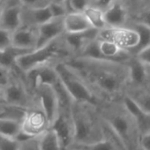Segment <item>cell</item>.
<instances>
[{"mask_svg": "<svg viewBox=\"0 0 150 150\" xmlns=\"http://www.w3.org/2000/svg\"><path fill=\"white\" fill-rule=\"evenodd\" d=\"M66 61L83 77L100 103L120 99L129 86L127 62L78 57Z\"/></svg>", "mask_w": 150, "mask_h": 150, "instance_id": "6da1fadb", "label": "cell"}, {"mask_svg": "<svg viewBox=\"0 0 150 150\" xmlns=\"http://www.w3.org/2000/svg\"><path fill=\"white\" fill-rule=\"evenodd\" d=\"M98 107L102 117L118 133L127 150H140V133L137 122L124 106L121 98L103 102Z\"/></svg>", "mask_w": 150, "mask_h": 150, "instance_id": "7a4b0ae2", "label": "cell"}, {"mask_svg": "<svg viewBox=\"0 0 150 150\" xmlns=\"http://www.w3.org/2000/svg\"><path fill=\"white\" fill-rule=\"evenodd\" d=\"M74 142L91 144L103 139L102 116L97 105L74 103L72 109Z\"/></svg>", "mask_w": 150, "mask_h": 150, "instance_id": "3957f363", "label": "cell"}, {"mask_svg": "<svg viewBox=\"0 0 150 150\" xmlns=\"http://www.w3.org/2000/svg\"><path fill=\"white\" fill-rule=\"evenodd\" d=\"M70 58H71V53L62 35L42 47L36 48L22 55L18 58L16 64L25 73L35 66L55 64L58 61H66Z\"/></svg>", "mask_w": 150, "mask_h": 150, "instance_id": "277c9868", "label": "cell"}, {"mask_svg": "<svg viewBox=\"0 0 150 150\" xmlns=\"http://www.w3.org/2000/svg\"><path fill=\"white\" fill-rule=\"evenodd\" d=\"M60 82L68 91L75 103H89L99 106L100 101L81 75L67 61L55 63Z\"/></svg>", "mask_w": 150, "mask_h": 150, "instance_id": "5b68a950", "label": "cell"}, {"mask_svg": "<svg viewBox=\"0 0 150 150\" xmlns=\"http://www.w3.org/2000/svg\"><path fill=\"white\" fill-rule=\"evenodd\" d=\"M50 126V125L46 114L35 99L34 104L26 110L21 122L22 132L30 137H38L47 132Z\"/></svg>", "mask_w": 150, "mask_h": 150, "instance_id": "8992f818", "label": "cell"}, {"mask_svg": "<svg viewBox=\"0 0 150 150\" xmlns=\"http://www.w3.org/2000/svg\"><path fill=\"white\" fill-rule=\"evenodd\" d=\"M98 38L114 42L128 52L138 45L139 40L138 32L132 27H107L99 30Z\"/></svg>", "mask_w": 150, "mask_h": 150, "instance_id": "52a82bcc", "label": "cell"}, {"mask_svg": "<svg viewBox=\"0 0 150 150\" xmlns=\"http://www.w3.org/2000/svg\"><path fill=\"white\" fill-rule=\"evenodd\" d=\"M55 64H47L35 66L25 72V78L28 88L34 94L35 90L41 86H55L58 81V74Z\"/></svg>", "mask_w": 150, "mask_h": 150, "instance_id": "ba28073f", "label": "cell"}, {"mask_svg": "<svg viewBox=\"0 0 150 150\" xmlns=\"http://www.w3.org/2000/svg\"><path fill=\"white\" fill-rule=\"evenodd\" d=\"M34 97L39 103L49 119L50 125H51L59 113L58 97L54 86L44 85L39 87L35 90Z\"/></svg>", "mask_w": 150, "mask_h": 150, "instance_id": "9c48e42d", "label": "cell"}, {"mask_svg": "<svg viewBox=\"0 0 150 150\" xmlns=\"http://www.w3.org/2000/svg\"><path fill=\"white\" fill-rule=\"evenodd\" d=\"M50 129H51L56 134L62 150L68 149L74 142L72 115L59 113L54 122L50 125Z\"/></svg>", "mask_w": 150, "mask_h": 150, "instance_id": "30bf717a", "label": "cell"}, {"mask_svg": "<svg viewBox=\"0 0 150 150\" xmlns=\"http://www.w3.org/2000/svg\"><path fill=\"white\" fill-rule=\"evenodd\" d=\"M4 88L6 104L28 109L35 101L30 95L28 88L21 82H9Z\"/></svg>", "mask_w": 150, "mask_h": 150, "instance_id": "8fae6325", "label": "cell"}, {"mask_svg": "<svg viewBox=\"0 0 150 150\" xmlns=\"http://www.w3.org/2000/svg\"><path fill=\"white\" fill-rule=\"evenodd\" d=\"M98 35L99 30L93 28L88 30L78 33H64L63 37L71 53V56L76 57L90 42L97 39Z\"/></svg>", "mask_w": 150, "mask_h": 150, "instance_id": "7c38bea8", "label": "cell"}, {"mask_svg": "<svg viewBox=\"0 0 150 150\" xmlns=\"http://www.w3.org/2000/svg\"><path fill=\"white\" fill-rule=\"evenodd\" d=\"M37 33L38 39L36 48L42 47L62 36L65 33L64 17L52 18L49 21L39 26L37 28Z\"/></svg>", "mask_w": 150, "mask_h": 150, "instance_id": "4fadbf2b", "label": "cell"}, {"mask_svg": "<svg viewBox=\"0 0 150 150\" xmlns=\"http://www.w3.org/2000/svg\"><path fill=\"white\" fill-rule=\"evenodd\" d=\"M7 1L3 11L0 28L14 32L22 26V6L20 2L10 4Z\"/></svg>", "mask_w": 150, "mask_h": 150, "instance_id": "5bb4252c", "label": "cell"}, {"mask_svg": "<svg viewBox=\"0 0 150 150\" xmlns=\"http://www.w3.org/2000/svg\"><path fill=\"white\" fill-rule=\"evenodd\" d=\"M104 17L108 27H125L129 18L127 6L122 0H118L104 10Z\"/></svg>", "mask_w": 150, "mask_h": 150, "instance_id": "9a60e30c", "label": "cell"}, {"mask_svg": "<svg viewBox=\"0 0 150 150\" xmlns=\"http://www.w3.org/2000/svg\"><path fill=\"white\" fill-rule=\"evenodd\" d=\"M22 26L35 28L53 18L50 6L41 8H28L22 6Z\"/></svg>", "mask_w": 150, "mask_h": 150, "instance_id": "2e32d148", "label": "cell"}, {"mask_svg": "<svg viewBox=\"0 0 150 150\" xmlns=\"http://www.w3.org/2000/svg\"><path fill=\"white\" fill-rule=\"evenodd\" d=\"M38 39L37 28L21 26L13 32V46L19 49L33 50L36 48Z\"/></svg>", "mask_w": 150, "mask_h": 150, "instance_id": "e0dca14e", "label": "cell"}, {"mask_svg": "<svg viewBox=\"0 0 150 150\" xmlns=\"http://www.w3.org/2000/svg\"><path fill=\"white\" fill-rule=\"evenodd\" d=\"M129 71V86L143 87L148 81V74L146 72V65L135 56H132L128 61Z\"/></svg>", "mask_w": 150, "mask_h": 150, "instance_id": "ac0fdd59", "label": "cell"}, {"mask_svg": "<svg viewBox=\"0 0 150 150\" xmlns=\"http://www.w3.org/2000/svg\"><path fill=\"white\" fill-rule=\"evenodd\" d=\"M65 33H78L93 28L84 13L69 12L64 17Z\"/></svg>", "mask_w": 150, "mask_h": 150, "instance_id": "d6986e66", "label": "cell"}, {"mask_svg": "<svg viewBox=\"0 0 150 150\" xmlns=\"http://www.w3.org/2000/svg\"><path fill=\"white\" fill-rule=\"evenodd\" d=\"M125 94L130 96L140 107V109L150 114V88L143 87H128Z\"/></svg>", "mask_w": 150, "mask_h": 150, "instance_id": "ffe728a7", "label": "cell"}, {"mask_svg": "<svg viewBox=\"0 0 150 150\" xmlns=\"http://www.w3.org/2000/svg\"><path fill=\"white\" fill-rule=\"evenodd\" d=\"M31 50L19 49L14 46H11L6 50H0V66H2L7 70L17 67V60L22 55L29 52Z\"/></svg>", "mask_w": 150, "mask_h": 150, "instance_id": "44dd1931", "label": "cell"}, {"mask_svg": "<svg viewBox=\"0 0 150 150\" xmlns=\"http://www.w3.org/2000/svg\"><path fill=\"white\" fill-rule=\"evenodd\" d=\"M133 29H135L139 36V43L138 45L132 49V50L129 51V53L132 56H136L138 55L140 51H142L143 50H145L146 48H147L148 46H150V28L146 25H145L144 23H141L139 21H134L131 26Z\"/></svg>", "mask_w": 150, "mask_h": 150, "instance_id": "7402d4cb", "label": "cell"}, {"mask_svg": "<svg viewBox=\"0 0 150 150\" xmlns=\"http://www.w3.org/2000/svg\"><path fill=\"white\" fill-rule=\"evenodd\" d=\"M21 122L22 120L11 117L0 118V135L17 139L22 131Z\"/></svg>", "mask_w": 150, "mask_h": 150, "instance_id": "603a6c76", "label": "cell"}, {"mask_svg": "<svg viewBox=\"0 0 150 150\" xmlns=\"http://www.w3.org/2000/svg\"><path fill=\"white\" fill-rule=\"evenodd\" d=\"M83 13L94 28L102 30L108 27L104 17V11L97 6L93 4L89 6Z\"/></svg>", "mask_w": 150, "mask_h": 150, "instance_id": "cb8c5ba5", "label": "cell"}, {"mask_svg": "<svg viewBox=\"0 0 150 150\" xmlns=\"http://www.w3.org/2000/svg\"><path fill=\"white\" fill-rule=\"evenodd\" d=\"M102 129L103 139L109 141L116 150H127L123 139L114 128L102 117Z\"/></svg>", "mask_w": 150, "mask_h": 150, "instance_id": "d4e9b609", "label": "cell"}, {"mask_svg": "<svg viewBox=\"0 0 150 150\" xmlns=\"http://www.w3.org/2000/svg\"><path fill=\"white\" fill-rule=\"evenodd\" d=\"M40 150H62L58 139L51 129L41 135Z\"/></svg>", "mask_w": 150, "mask_h": 150, "instance_id": "484cf974", "label": "cell"}, {"mask_svg": "<svg viewBox=\"0 0 150 150\" xmlns=\"http://www.w3.org/2000/svg\"><path fill=\"white\" fill-rule=\"evenodd\" d=\"M68 149L71 150H116L114 146L106 139H103L91 144L72 143Z\"/></svg>", "mask_w": 150, "mask_h": 150, "instance_id": "4316f807", "label": "cell"}, {"mask_svg": "<svg viewBox=\"0 0 150 150\" xmlns=\"http://www.w3.org/2000/svg\"><path fill=\"white\" fill-rule=\"evenodd\" d=\"M27 109L21 107L12 106L8 104H1L0 105V118H16L22 120Z\"/></svg>", "mask_w": 150, "mask_h": 150, "instance_id": "83f0119b", "label": "cell"}, {"mask_svg": "<svg viewBox=\"0 0 150 150\" xmlns=\"http://www.w3.org/2000/svg\"><path fill=\"white\" fill-rule=\"evenodd\" d=\"M64 5L69 12L83 13L89 6L93 5L90 0H66Z\"/></svg>", "mask_w": 150, "mask_h": 150, "instance_id": "f1b7e54d", "label": "cell"}, {"mask_svg": "<svg viewBox=\"0 0 150 150\" xmlns=\"http://www.w3.org/2000/svg\"><path fill=\"white\" fill-rule=\"evenodd\" d=\"M21 142L16 139L0 135V150H19Z\"/></svg>", "mask_w": 150, "mask_h": 150, "instance_id": "f546056e", "label": "cell"}, {"mask_svg": "<svg viewBox=\"0 0 150 150\" xmlns=\"http://www.w3.org/2000/svg\"><path fill=\"white\" fill-rule=\"evenodd\" d=\"M13 46V32L0 28V50H6Z\"/></svg>", "mask_w": 150, "mask_h": 150, "instance_id": "4dcf8cb0", "label": "cell"}, {"mask_svg": "<svg viewBox=\"0 0 150 150\" xmlns=\"http://www.w3.org/2000/svg\"><path fill=\"white\" fill-rule=\"evenodd\" d=\"M40 140L41 136L32 137L21 141L19 150H40Z\"/></svg>", "mask_w": 150, "mask_h": 150, "instance_id": "1f68e13d", "label": "cell"}, {"mask_svg": "<svg viewBox=\"0 0 150 150\" xmlns=\"http://www.w3.org/2000/svg\"><path fill=\"white\" fill-rule=\"evenodd\" d=\"M23 7L28 8H41L50 6L52 0H19Z\"/></svg>", "mask_w": 150, "mask_h": 150, "instance_id": "d6a6232c", "label": "cell"}, {"mask_svg": "<svg viewBox=\"0 0 150 150\" xmlns=\"http://www.w3.org/2000/svg\"><path fill=\"white\" fill-rule=\"evenodd\" d=\"M50 8L52 13L53 18L57 17H64L65 14L68 13L67 8L64 4H58L55 2H51L50 4Z\"/></svg>", "mask_w": 150, "mask_h": 150, "instance_id": "836d02e7", "label": "cell"}, {"mask_svg": "<svg viewBox=\"0 0 150 150\" xmlns=\"http://www.w3.org/2000/svg\"><path fill=\"white\" fill-rule=\"evenodd\" d=\"M136 21L144 23L145 25L150 28V6L144 8L139 14L136 19Z\"/></svg>", "mask_w": 150, "mask_h": 150, "instance_id": "e575fe53", "label": "cell"}, {"mask_svg": "<svg viewBox=\"0 0 150 150\" xmlns=\"http://www.w3.org/2000/svg\"><path fill=\"white\" fill-rule=\"evenodd\" d=\"M135 57H137L145 65H150V46L140 51Z\"/></svg>", "mask_w": 150, "mask_h": 150, "instance_id": "d590c367", "label": "cell"}, {"mask_svg": "<svg viewBox=\"0 0 150 150\" xmlns=\"http://www.w3.org/2000/svg\"><path fill=\"white\" fill-rule=\"evenodd\" d=\"M139 146L140 150H150V132L141 135Z\"/></svg>", "mask_w": 150, "mask_h": 150, "instance_id": "8d00e7d4", "label": "cell"}, {"mask_svg": "<svg viewBox=\"0 0 150 150\" xmlns=\"http://www.w3.org/2000/svg\"><path fill=\"white\" fill-rule=\"evenodd\" d=\"M7 69L0 66V86L1 87H6L9 82V73H8Z\"/></svg>", "mask_w": 150, "mask_h": 150, "instance_id": "74e56055", "label": "cell"}, {"mask_svg": "<svg viewBox=\"0 0 150 150\" xmlns=\"http://www.w3.org/2000/svg\"><path fill=\"white\" fill-rule=\"evenodd\" d=\"M117 1H118V0H96L94 5L97 6L98 7H100L104 11L107 7H109L110 5H112Z\"/></svg>", "mask_w": 150, "mask_h": 150, "instance_id": "f35d334b", "label": "cell"}, {"mask_svg": "<svg viewBox=\"0 0 150 150\" xmlns=\"http://www.w3.org/2000/svg\"><path fill=\"white\" fill-rule=\"evenodd\" d=\"M1 104H6V101H5V88L4 87L0 86V105Z\"/></svg>", "mask_w": 150, "mask_h": 150, "instance_id": "ab89813d", "label": "cell"}, {"mask_svg": "<svg viewBox=\"0 0 150 150\" xmlns=\"http://www.w3.org/2000/svg\"><path fill=\"white\" fill-rule=\"evenodd\" d=\"M122 1L125 5L126 4H128V5H138L142 1V0H122Z\"/></svg>", "mask_w": 150, "mask_h": 150, "instance_id": "60d3db41", "label": "cell"}, {"mask_svg": "<svg viewBox=\"0 0 150 150\" xmlns=\"http://www.w3.org/2000/svg\"><path fill=\"white\" fill-rule=\"evenodd\" d=\"M6 0H5V1H3V2L0 3V24H1L2 14H3V11H4L5 6H6Z\"/></svg>", "mask_w": 150, "mask_h": 150, "instance_id": "b9f144b4", "label": "cell"}, {"mask_svg": "<svg viewBox=\"0 0 150 150\" xmlns=\"http://www.w3.org/2000/svg\"><path fill=\"white\" fill-rule=\"evenodd\" d=\"M65 1H66V0H52V2L58 3V4H64Z\"/></svg>", "mask_w": 150, "mask_h": 150, "instance_id": "7bdbcfd3", "label": "cell"}, {"mask_svg": "<svg viewBox=\"0 0 150 150\" xmlns=\"http://www.w3.org/2000/svg\"><path fill=\"white\" fill-rule=\"evenodd\" d=\"M146 72L148 74V78L150 77V65H146Z\"/></svg>", "mask_w": 150, "mask_h": 150, "instance_id": "ee69618b", "label": "cell"}, {"mask_svg": "<svg viewBox=\"0 0 150 150\" xmlns=\"http://www.w3.org/2000/svg\"><path fill=\"white\" fill-rule=\"evenodd\" d=\"M148 79H149V80H150V77H149V78H148ZM148 88H150V82H148Z\"/></svg>", "mask_w": 150, "mask_h": 150, "instance_id": "f6af8a7d", "label": "cell"}, {"mask_svg": "<svg viewBox=\"0 0 150 150\" xmlns=\"http://www.w3.org/2000/svg\"><path fill=\"white\" fill-rule=\"evenodd\" d=\"M3 1H5V0H0V3H1V2H3Z\"/></svg>", "mask_w": 150, "mask_h": 150, "instance_id": "bcb514c9", "label": "cell"}, {"mask_svg": "<svg viewBox=\"0 0 150 150\" xmlns=\"http://www.w3.org/2000/svg\"><path fill=\"white\" fill-rule=\"evenodd\" d=\"M66 150H71V149H66Z\"/></svg>", "mask_w": 150, "mask_h": 150, "instance_id": "7dc6e473", "label": "cell"}]
</instances>
